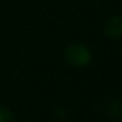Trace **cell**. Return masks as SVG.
Wrapping results in <instances>:
<instances>
[{"mask_svg":"<svg viewBox=\"0 0 122 122\" xmlns=\"http://www.w3.org/2000/svg\"><path fill=\"white\" fill-rule=\"evenodd\" d=\"M119 114H121V117H122V105H121V109H119Z\"/></svg>","mask_w":122,"mask_h":122,"instance_id":"277c9868","label":"cell"},{"mask_svg":"<svg viewBox=\"0 0 122 122\" xmlns=\"http://www.w3.org/2000/svg\"><path fill=\"white\" fill-rule=\"evenodd\" d=\"M0 122H15L12 113L1 105H0Z\"/></svg>","mask_w":122,"mask_h":122,"instance_id":"3957f363","label":"cell"},{"mask_svg":"<svg viewBox=\"0 0 122 122\" xmlns=\"http://www.w3.org/2000/svg\"><path fill=\"white\" fill-rule=\"evenodd\" d=\"M104 34L110 40H118L122 37V16L114 15L104 24Z\"/></svg>","mask_w":122,"mask_h":122,"instance_id":"7a4b0ae2","label":"cell"},{"mask_svg":"<svg viewBox=\"0 0 122 122\" xmlns=\"http://www.w3.org/2000/svg\"><path fill=\"white\" fill-rule=\"evenodd\" d=\"M64 61L68 66L81 68L91 63L92 54L89 49L83 43H72L64 50Z\"/></svg>","mask_w":122,"mask_h":122,"instance_id":"6da1fadb","label":"cell"}]
</instances>
